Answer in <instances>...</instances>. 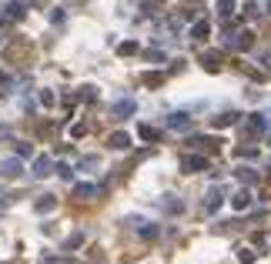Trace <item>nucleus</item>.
I'll use <instances>...</instances> for the list:
<instances>
[{
  "mask_svg": "<svg viewBox=\"0 0 271 264\" xmlns=\"http://www.w3.org/2000/svg\"><path fill=\"white\" fill-rule=\"evenodd\" d=\"M141 80H144L148 87H161V84H164V74H157V71H151V74H144Z\"/></svg>",
  "mask_w": 271,
  "mask_h": 264,
  "instance_id": "24",
  "label": "nucleus"
},
{
  "mask_svg": "<svg viewBox=\"0 0 271 264\" xmlns=\"http://www.w3.org/2000/svg\"><path fill=\"white\" fill-rule=\"evenodd\" d=\"M57 174L64 177V181H71V177H74V170L67 168V164H57Z\"/></svg>",
  "mask_w": 271,
  "mask_h": 264,
  "instance_id": "30",
  "label": "nucleus"
},
{
  "mask_svg": "<svg viewBox=\"0 0 271 264\" xmlns=\"http://www.w3.org/2000/svg\"><path fill=\"white\" fill-rule=\"evenodd\" d=\"M254 154H258V147H251L248 141H241V144L234 147V157H254Z\"/></svg>",
  "mask_w": 271,
  "mask_h": 264,
  "instance_id": "21",
  "label": "nucleus"
},
{
  "mask_svg": "<svg viewBox=\"0 0 271 264\" xmlns=\"http://www.w3.org/2000/svg\"><path fill=\"white\" fill-rule=\"evenodd\" d=\"M221 64H224V57L218 54V50H204V54H201V67H204L208 74H218Z\"/></svg>",
  "mask_w": 271,
  "mask_h": 264,
  "instance_id": "5",
  "label": "nucleus"
},
{
  "mask_svg": "<svg viewBox=\"0 0 271 264\" xmlns=\"http://www.w3.org/2000/svg\"><path fill=\"white\" fill-rule=\"evenodd\" d=\"M221 201H224V191H221V188H214L211 194H208V201H204V211H208V214H214V211L221 208Z\"/></svg>",
  "mask_w": 271,
  "mask_h": 264,
  "instance_id": "14",
  "label": "nucleus"
},
{
  "mask_svg": "<svg viewBox=\"0 0 271 264\" xmlns=\"http://www.w3.org/2000/svg\"><path fill=\"white\" fill-rule=\"evenodd\" d=\"M117 54H121V57L137 54V40H124V44H117Z\"/></svg>",
  "mask_w": 271,
  "mask_h": 264,
  "instance_id": "22",
  "label": "nucleus"
},
{
  "mask_svg": "<svg viewBox=\"0 0 271 264\" xmlns=\"http://www.w3.org/2000/svg\"><path fill=\"white\" fill-rule=\"evenodd\" d=\"M234 174H238V181H241L245 188H248V184H258V174H254L251 168H238Z\"/></svg>",
  "mask_w": 271,
  "mask_h": 264,
  "instance_id": "17",
  "label": "nucleus"
},
{
  "mask_svg": "<svg viewBox=\"0 0 271 264\" xmlns=\"http://www.w3.org/2000/svg\"><path fill=\"white\" fill-rule=\"evenodd\" d=\"M168 127H171V131H188V127H191V117H188V114H171V117H168Z\"/></svg>",
  "mask_w": 271,
  "mask_h": 264,
  "instance_id": "13",
  "label": "nucleus"
},
{
  "mask_svg": "<svg viewBox=\"0 0 271 264\" xmlns=\"http://www.w3.org/2000/svg\"><path fill=\"white\" fill-rule=\"evenodd\" d=\"M141 238H144V241H154V238H157V227L154 224H144V227H141Z\"/></svg>",
  "mask_w": 271,
  "mask_h": 264,
  "instance_id": "28",
  "label": "nucleus"
},
{
  "mask_svg": "<svg viewBox=\"0 0 271 264\" xmlns=\"http://www.w3.org/2000/svg\"><path fill=\"white\" fill-rule=\"evenodd\" d=\"M144 57H148V60H164V54H161V50H148Z\"/></svg>",
  "mask_w": 271,
  "mask_h": 264,
  "instance_id": "33",
  "label": "nucleus"
},
{
  "mask_svg": "<svg viewBox=\"0 0 271 264\" xmlns=\"http://www.w3.org/2000/svg\"><path fill=\"white\" fill-rule=\"evenodd\" d=\"M181 170H184V174H201V170H208V157L188 154V157H181Z\"/></svg>",
  "mask_w": 271,
  "mask_h": 264,
  "instance_id": "3",
  "label": "nucleus"
},
{
  "mask_svg": "<svg viewBox=\"0 0 271 264\" xmlns=\"http://www.w3.org/2000/svg\"><path fill=\"white\" fill-rule=\"evenodd\" d=\"M30 54H34V47H30V40H24V37L14 40V44L7 47V60H10V64H27Z\"/></svg>",
  "mask_w": 271,
  "mask_h": 264,
  "instance_id": "1",
  "label": "nucleus"
},
{
  "mask_svg": "<svg viewBox=\"0 0 271 264\" xmlns=\"http://www.w3.org/2000/svg\"><path fill=\"white\" fill-rule=\"evenodd\" d=\"M94 197H100V188L97 184H77L74 188V201H94Z\"/></svg>",
  "mask_w": 271,
  "mask_h": 264,
  "instance_id": "8",
  "label": "nucleus"
},
{
  "mask_svg": "<svg viewBox=\"0 0 271 264\" xmlns=\"http://www.w3.org/2000/svg\"><path fill=\"white\" fill-rule=\"evenodd\" d=\"M228 47H231V50H251L254 47V34L251 30H241V34L228 37Z\"/></svg>",
  "mask_w": 271,
  "mask_h": 264,
  "instance_id": "4",
  "label": "nucleus"
},
{
  "mask_svg": "<svg viewBox=\"0 0 271 264\" xmlns=\"http://www.w3.org/2000/svg\"><path fill=\"white\" fill-rule=\"evenodd\" d=\"M14 154H17V157H30V154H34V144H27V141H17V144H14Z\"/></svg>",
  "mask_w": 271,
  "mask_h": 264,
  "instance_id": "25",
  "label": "nucleus"
},
{
  "mask_svg": "<svg viewBox=\"0 0 271 264\" xmlns=\"http://www.w3.org/2000/svg\"><path fill=\"white\" fill-rule=\"evenodd\" d=\"M231 208H234V211H248V208H251V191L241 188V191L231 197Z\"/></svg>",
  "mask_w": 271,
  "mask_h": 264,
  "instance_id": "11",
  "label": "nucleus"
},
{
  "mask_svg": "<svg viewBox=\"0 0 271 264\" xmlns=\"http://www.w3.org/2000/svg\"><path fill=\"white\" fill-rule=\"evenodd\" d=\"M137 134H141V141H151V144L161 137V131H157V127H151V124H141V127H137Z\"/></svg>",
  "mask_w": 271,
  "mask_h": 264,
  "instance_id": "18",
  "label": "nucleus"
},
{
  "mask_svg": "<svg viewBox=\"0 0 271 264\" xmlns=\"http://www.w3.org/2000/svg\"><path fill=\"white\" fill-rule=\"evenodd\" d=\"M7 24H14V17H10L7 7H3V10H0V27H7Z\"/></svg>",
  "mask_w": 271,
  "mask_h": 264,
  "instance_id": "32",
  "label": "nucleus"
},
{
  "mask_svg": "<svg viewBox=\"0 0 271 264\" xmlns=\"http://www.w3.org/2000/svg\"><path fill=\"white\" fill-rule=\"evenodd\" d=\"M84 244V234H71L67 241H64V251H74V247H80Z\"/></svg>",
  "mask_w": 271,
  "mask_h": 264,
  "instance_id": "27",
  "label": "nucleus"
},
{
  "mask_svg": "<svg viewBox=\"0 0 271 264\" xmlns=\"http://www.w3.org/2000/svg\"><path fill=\"white\" fill-rule=\"evenodd\" d=\"M71 264H80V261H71Z\"/></svg>",
  "mask_w": 271,
  "mask_h": 264,
  "instance_id": "34",
  "label": "nucleus"
},
{
  "mask_svg": "<svg viewBox=\"0 0 271 264\" xmlns=\"http://www.w3.org/2000/svg\"><path fill=\"white\" fill-rule=\"evenodd\" d=\"M221 137H188V147L201 154H221Z\"/></svg>",
  "mask_w": 271,
  "mask_h": 264,
  "instance_id": "2",
  "label": "nucleus"
},
{
  "mask_svg": "<svg viewBox=\"0 0 271 264\" xmlns=\"http://www.w3.org/2000/svg\"><path fill=\"white\" fill-rule=\"evenodd\" d=\"M254 258H258V251H251V247H245V244L238 247V261L241 264H254Z\"/></svg>",
  "mask_w": 271,
  "mask_h": 264,
  "instance_id": "20",
  "label": "nucleus"
},
{
  "mask_svg": "<svg viewBox=\"0 0 271 264\" xmlns=\"http://www.w3.org/2000/svg\"><path fill=\"white\" fill-rule=\"evenodd\" d=\"M84 134H87V124H74L71 127V137H84Z\"/></svg>",
  "mask_w": 271,
  "mask_h": 264,
  "instance_id": "31",
  "label": "nucleus"
},
{
  "mask_svg": "<svg viewBox=\"0 0 271 264\" xmlns=\"http://www.w3.org/2000/svg\"><path fill=\"white\" fill-rule=\"evenodd\" d=\"M114 117H127V114H134V100H121V104H114Z\"/></svg>",
  "mask_w": 271,
  "mask_h": 264,
  "instance_id": "19",
  "label": "nucleus"
},
{
  "mask_svg": "<svg viewBox=\"0 0 271 264\" xmlns=\"http://www.w3.org/2000/svg\"><path fill=\"white\" fill-rule=\"evenodd\" d=\"M40 104H44V107H54V94H50V91H40Z\"/></svg>",
  "mask_w": 271,
  "mask_h": 264,
  "instance_id": "29",
  "label": "nucleus"
},
{
  "mask_svg": "<svg viewBox=\"0 0 271 264\" xmlns=\"http://www.w3.org/2000/svg\"><path fill=\"white\" fill-rule=\"evenodd\" d=\"M34 208H37V214H47V211L57 208V197H54V194H44V197H37V204H34Z\"/></svg>",
  "mask_w": 271,
  "mask_h": 264,
  "instance_id": "15",
  "label": "nucleus"
},
{
  "mask_svg": "<svg viewBox=\"0 0 271 264\" xmlns=\"http://www.w3.org/2000/svg\"><path fill=\"white\" fill-rule=\"evenodd\" d=\"M238 117H241V114L224 111V114H218V117H211V127H214V131H221V127H231V124H238Z\"/></svg>",
  "mask_w": 271,
  "mask_h": 264,
  "instance_id": "10",
  "label": "nucleus"
},
{
  "mask_svg": "<svg viewBox=\"0 0 271 264\" xmlns=\"http://www.w3.org/2000/svg\"><path fill=\"white\" fill-rule=\"evenodd\" d=\"M208 34H211V24H208V20H197V24L191 27V37L194 40H204Z\"/></svg>",
  "mask_w": 271,
  "mask_h": 264,
  "instance_id": "16",
  "label": "nucleus"
},
{
  "mask_svg": "<svg viewBox=\"0 0 271 264\" xmlns=\"http://www.w3.org/2000/svg\"><path fill=\"white\" fill-rule=\"evenodd\" d=\"M107 147H111V151H127V147H131V134L114 131L111 137H107Z\"/></svg>",
  "mask_w": 271,
  "mask_h": 264,
  "instance_id": "7",
  "label": "nucleus"
},
{
  "mask_svg": "<svg viewBox=\"0 0 271 264\" xmlns=\"http://www.w3.org/2000/svg\"><path fill=\"white\" fill-rule=\"evenodd\" d=\"M47 174H54V164H50V157L44 154V157L34 161V177H47Z\"/></svg>",
  "mask_w": 271,
  "mask_h": 264,
  "instance_id": "12",
  "label": "nucleus"
},
{
  "mask_svg": "<svg viewBox=\"0 0 271 264\" xmlns=\"http://www.w3.org/2000/svg\"><path fill=\"white\" fill-rule=\"evenodd\" d=\"M245 134H248V137H258V134H265V117H261V114H251V117L245 120Z\"/></svg>",
  "mask_w": 271,
  "mask_h": 264,
  "instance_id": "9",
  "label": "nucleus"
},
{
  "mask_svg": "<svg viewBox=\"0 0 271 264\" xmlns=\"http://www.w3.org/2000/svg\"><path fill=\"white\" fill-rule=\"evenodd\" d=\"M0 174H3V177H20V174H24L20 157H7V161H0Z\"/></svg>",
  "mask_w": 271,
  "mask_h": 264,
  "instance_id": "6",
  "label": "nucleus"
},
{
  "mask_svg": "<svg viewBox=\"0 0 271 264\" xmlns=\"http://www.w3.org/2000/svg\"><path fill=\"white\" fill-rule=\"evenodd\" d=\"M218 14H221V17L228 20L234 14V0H218Z\"/></svg>",
  "mask_w": 271,
  "mask_h": 264,
  "instance_id": "26",
  "label": "nucleus"
},
{
  "mask_svg": "<svg viewBox=\"0 0 271 264\" xmlns=\"http://www.w3.org/2000/svg\"><path fill=\"white\" fill-rule=\"evenodd\" d=\"M7 14L14 20H24V3H20V0H10V3H7Z\"/></svg>",
  "mask_w": 271,
  "mask_h": 264,
  "instance_id": "23",
  "label": "nucleus"
}]
</instances>
